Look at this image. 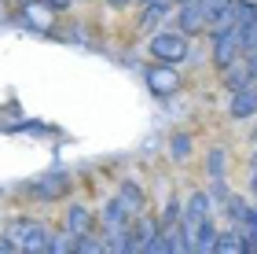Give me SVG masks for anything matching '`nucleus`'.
<instances>
[{"mask_svg": "<svg viewBox=\"0 0 257 254\" xmlns=\"http://www.w3.org/2000/svg\"><path fill=\"white\" fill-rule=\"evenodd\" d=\"M151 55H155L158 63H169V66H177L188 59V37L184 33H169V30H162L151 37Z\"/></svg>", "mask_w": 257, "mask_h": 254, "instance_id": "obj_1", "label": "nucleus"}, {"mask_svg": "<svg viewBox=\"0 0 257 254\" xmlns=\"http://www.w3.org/2000/svg\"><path fill=\"white\" fill-rule=\"evenodd\" d=\"M239 55H242V48H239L235 22H231V26H224V30H213V59H217L220 70H231Z\"/></svg>", "mask_w": 257, "mask_h": 254, "instance_id": "obj_2", "label": "nucleus"}, {"mask_svg": "<svg viewBox=\"0 0 257 254\" xmlns=\"http://www.w3.org/2000/svg\"><path fill=\"white\" fill-rule=\"evenodd\" d=\"M206 221H209V195L206 192H195L188 199V206H184V214H180V228L188 236H195Z\"/></svg>", "mask_w": 257, "mask_h": 254, "instance_id": "obj_3", "label": "nucleus"}, {"mask_svg": "<svg viewBox=\"0 0 257 254\" xmlns=\"http://www.w3.org/2000/svg\"><path fill=\"white\" fill-rule=\"evenodd\" d=\"M147 89L155 92V96H173V92L180 89V74H177V66H169V63L151 66V70H147Z\"/></svg>", "mask_w": 257, "mask_h": 254, "instance_id": "obj_4", "label": "nucleus"}, {"mask_svg": "<svg viewBox=\"0 0 257 254\" xmlns=\"http://www.w3.org/2000/svg\"><path fill=\"white\" fill-rule=\"evenodd\" d=\"M231 118L235 122H246V118H253L257 114V85L250 81V85H239L235 92H231Z\"/></svg>", "mask_w": 257, "mask_h": 254, "instance_id": "obj_5", "label": "nucleus"}, {"mask_svg": "<svg viewBox=\"0 0 257 254\" xmlns=\"http://www.w3.org/2000/svg\"><path fill=\"white\" fill-rule=\"evenodd\" d=\"M66 188H70V177L63 170H55L48 177H37V184H30V195H37V199H59Z\"/></svg>", "mask_w": 257, "mask_h": 254, "instance_id": "obj_6", "label": "nucleus"}, {"mask_svg": "<svg viewBox=\"0 0 257 254\" xmlns=\"http://www.w3.org/2000/svg\"><path fill=\"white\" fill-rule=\"evenodd\" d=\"M206 170H209V181H213V192L224 195V181H228V151L224 147H213V151H209Z\"/></svg>", "mask_w": 257, "mask_h": 254, "instance_id": "obj_7", "label": "nucleus"}, {"mask_svg": "<svg viewBox=\"0 0 257 254\" xmlns=\"http://www.w3.org/2000/svg\"><path fill=\"white\" fill-rule=\"evenodd\" d=\"M128 217H133V214H128V210H125V203L118 199V195H114V199L103 206V228H107V236H110V232H121V228H128Z\"/></svg>", "mask_w": 257, "mask_h": 254, "instance_id": "obj_8", "label": "nucleus"}, {"mask_svg": "<svg viewBox=\"0 0 257 254\" xmlns=\"http://www.w3.org/2000/svg\"><path fill=\"white\" fill-rule=\"evenodd\" d=\"M206 26H209V15L195 4V0H188V4L180 8V30L184 33H198V30H206Z\"/></svg>", "mask_w": 257, "mask_h": 254, "instance_id": "obj_9", "label": "nucleus"}, {"mask_svg": "<svg viewBox=\"0 0 257 254\" xmlns=\"http://www.w3.org/2000/svg\"><path fill=\"white\" fill-rule=\"evenodd\" d=\"M88 221H92V214L85 210V206H70V210L63 214V225H66L70 236H85L88 232Z\"/></svg>", "mask_w": 257, "mask_h": 254, "instance_id": "obj_10", "label": "nucleus"}, {"mask_svg": "<svg viewBox=\"0 0 257 254\" xmlns=\"http://www.w3.org/2000/svg\"><path fill=\"white\" fill-rule=\"evenodd\" d=\"M118 199L125 203V210H128V214H140V210H144V195H140V188H136L133 181H125L121 188H118Z\"/></svg>", "mask_w": 257, "mask_h": 254, "instance_id": "obj_11", "label": "nucleus"}, {"mask_svg": "<svg viewBox=\"0 0 257 254\" xmlns=\"http://www.w3.org/2000/svg\"><path fill=\"white\" fill-rule=\"evenodd\" d=\"M169 155H173V162H188V158H191V136L188 133H173Z\"/></svg>", "mask_w": 257, "mask_h": 254, "instance_id": "obj_12", "label": "nucleus"}, {"mask_svg": "<svg viewBox=\"0 0 257 254\" xmlns=\"http://www.w3.org/2000/svg\"><path fill=\"white\" fill-rule=\"evenodd\" d=\"M242 243H246V239L239 232H224V236H217V250L213 254H242Z\"/></svg>", "mask_w": 257, "mask_h": 254, "instance_id": "obj_13", "label": "nucleus"}, {"mask_svg": "<svg viewBox=\"0 0 257 254\" xmlns=\"http://www.w3.org/2000/svg\"><path fill=\"white\" fill-rule=\"evenodd\" d=\"M228 217H231V221H235L239 228H246V225H250V217H253V210H250V206L242 203V199H228Z\"/></svg>", "mask_w": 257, "mask_h": 254, "instance_id": "obj_14", "label": "nucleus"}, {"mask_svg": "<svg viewBox=\"0 0 257 254\" xmlns=\"http://www.w3.org/2000/svg\"><path fill=\"white\" fill-rule=\"evenodd\" d=\"M140 254H169V236L155 228V232L147 236V243H144V250H140Z\"/></svg>", "mask_w": 257, "mask_h": 254, "instance_id": "obj_15", "label": "nucleus"}, {"mask_svg": "<svg viewBox=\"0 0 257 254\" xmlns=\"http://www.w3.org/2000/svg\"><path fill=\"white\" fill-rule=\"evenodd\" d=\"M22 11H26V22H30L33 30H48V15H44V8H37L33 0H26Z\"/></svg>", "mask_w": 257, "mask_h": 254, "instance_id": "obj_16", "label": "nucleus"}, {"mask_svg": "<svg viewBox=\"0 0 257 254\" xmlns=\"http://www.w3.org/2000/svg\"><path fill=\"white\" fill-rule=\"evenodd\" d=\"M195 4H198V8H202L206 15H209V26H213V22H217V15H220V11H224V8L231 4V0H195Z\"/></svg>", "mask_w": 257, "mask_h": 254, "instance_id": "obj_17", "label": "nucleus"}, {"mask_svg": "<svg viewBox=\"0 0 257 254\" xmlns=\"http://www.w3.org/2000/svg\"><path fill=\"white\" fill-rule=\"evenodd\" d=\"M74 254H103V243H99V239H92V236H77Z\"/></svg>", "mask_w": 257, "mask_h": 254, "instance_id": "obj_18", "label": "nucleus"}, {"mask_svg": "<svg viewBox=\"0 0 257 254\" xmlns=\"http://www.w3.org/2000/svg\"><path fill=\"white\" fill-rule=\"evenodd\" d=\"M74 243H77V239H74ZM74 243H70V236H52L48 254H74Z\"/></svg>", "mask_w": 257, "mask_h": 254, "instance_id": "obj_19", "label": "nucleus"}, {"mask_svg": "<svg viewBox=\"0 0 257 254\" xmlns=\"http://www.w3.org/2000/svg\"><path fill=\"white\" fill-rule=\"evenodd\" d=\"M250 192L257 195V162H253V170H250Z\"/></svg>", "mask_w": 257, "mask_h": 254, "instance_id": "obj_20", "label": "nucleus"}, {"mask_svg": "<svg viewBox=\"0 0 257 254\" xmlns=\"http://www.w3.org/2000/svg\"><path fill=\"white\" fill-rule=\"evenodd\" d=\"M107 4H110V8H125V4H128V0H107Z\"/></svg>", "mask_w": 257, "mask_h": 254, "instance_id": "obj_21", "label": "nucleus"}, {"mask_svg": "<svg viewBox=\"0 0 257 254\" xmlns=\"http://www.w3.org/2000/svg\"><path fill=\"white\" fill-rule=\"evenodd\" d=\"M147 4H166V8H169V4H173V0H147Z\"/></svg>", "mask_w": 257, "mask_h": 254, "instance_id": "obj_22", "label": "nucleus"}, {"mask_svg": "<svg viewBox=\"0 0 257 254\" xmlns=\"http://www.w3.org/2000/svg\"><path fill=\"white\" fill-rule=\"evenodd\" d=\"M242 254H253V247H250V243H242Z\"/></svg>", "mask_w": 257, "mask_h": 254, "instance_id": "obj_23", "label": "nucleus"}, {"mask_svg": "<svg viewBox=\"0 0 257 254\" xmlns=\"http://www.w3.org/2000/svg\"><path fill=\"white\" fill-rule=\"evenodd\" d=\"M0 254H15V250H8V247H4V243H0Z\"/></svg>", "mask_w": 257, "mask_h": 254, "instance_id": "obj_24", "label": "nucleus"}, {"mask_svg": "<svg viewBox=\"0 0 257 254\" xmlns=\"http://www.w3.org/2000/svg\"><path fill=\"white\" fill-rule=\"evenodd\" d=\"M177 4H188V0H177Z\"/></svg>", "mask_w": 257, "mask_h": 254, "instance_id": "obj_25", "label": "nucleus"}, {"mask_svg": "<svg viewBox=\"0 0 257 254\" xmlns=\"http://www.w3.org/2000/svg\"><path fill=\"white\" fill-rule=\"evenodd\" d=\"M253 162H257V155H253Z\"/></svg>", "mask_w": 257, "mask_h": 254, "instance_id": "obj_26", "label": "nucleus"}]
</instances>
